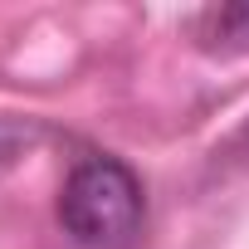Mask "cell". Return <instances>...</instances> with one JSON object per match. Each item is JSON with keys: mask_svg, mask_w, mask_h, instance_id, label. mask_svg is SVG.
<instances>
[{"mask_svg": "<svg viewBox=\"0 0 249 249\" xmlns=\"http://www.w3.org/2000/svg\"><path fill=\"white\" fill-rule=\"evenodd\" d=\"M147 200L132 166L117 157H83L59 191V225L83 249H127L142 230Z\"/></svg>", "mask_w": 249, "mask_h": 249, "instance_id": "cell-1", "label": "cell"}, {"mask_svg": "<svg viewBox=\"0 0 249 249\" xmlns=\"http://www.w3.org/2000/svg\"><path fill=\"white\" fill-rule=\"evenodd\" d=\"M205 39H234L249 44V5H225L205 15Z\"/></svg>", "mask_w": 249, "mask_h": 249, "instance_id": "cell-2", "label": "cell"}]
</instances>
